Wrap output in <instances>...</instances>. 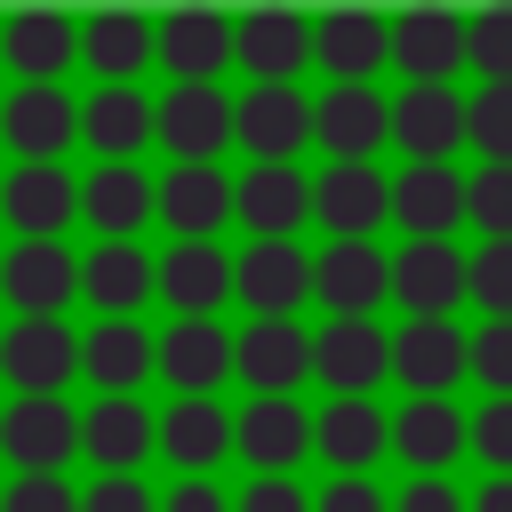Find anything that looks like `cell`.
<instances>
[{"mask_svg":"<svg viewBox=\"0 0 512 512\" xmlns=\"http://www.w3.org/2000/svg\"><path fill=\"white\" fill-rule=\"evenodd\" d=\"M152 136L176 152V168H200L232 144V96L224 80H168V96H152Z\"/></svg>","mask_w":512,"mask_h":512,"instance_id":"6da1fadb","label":"cell"},{"mask_svg":"<svg viewBox=\"0 0 512 512\" xmlns=\"http://www.w3.org/2000/svg\"><path fill=\"white\" fill-rule=\"evenodd\" d=\"M232 64L248 72V88H296V72L312 64V16L304 8L232 16Z\"/></svg>","mask_w":512,"mask_h":512,"instance_id":"7a4b0ae2","label":"cell"},{"mask_svg":"<svg viewBox=\"0 0 512 512\" xmlns=\"http://www.w3.org/2000/svg\"><path fill=\"white\" fill-rule=\"evenodd\" d=\"M0 456L16 472H64V456H80V416L64 392H16L0 408Z\"/></svg>","mask_w":512,"mask_h":512,"instance_id":"3957f363","label":"cell"},{"mask_svg":"<svg viewBox=\"0 0 512 512\" xmlns=\"http://www.w3.org/2000/svg\"><path fill=\"white\" fill-rule=\"evenodd\" d=\"M312 56L328 72V88H368V72L392 56V16L360 8V0H336L312 16Z\"/></svg>","mask_w":512,"mask_h":512,"instance_id":"277c9868","label":"cell"},{"mask_svg":"<svg viewBox=\"0 0 512 512\" xmlns=\"http://www.w3.org/2000/svg\"><path fill=\"white\" fill-rule=\"evenodd\" d=\"M232 144H248V168H264V160L296 168V152L312 144V96L304 88H248V96H232Z\"/></svg>","mask_w":512,"mask_h":512,"instance_id":"5b68a950","label":"cell"},{"mask_svg":"<svg viewBox=\"0 0 512 512\" xmlns=\"http://www.w3.org/2000/svg\"><path fill=\"white\" fill-rule=\"evenodd\" d=\"M232 376L248 384V400H296V384L312 376V336L296 320H248L232 336Z\"/></svg>","mask_w":512,"mask_h":512,"instance_id":"8992f818","label":"cell"},{"mask_svg":"<svg viewBox=\"0 0 512 512\" xmlns=\"http://www.w3.org/2000/svg\"><path fill=\"white\" fill-rule=\"evenodd\" d=\"M232 448L248 456L256 480H296V464L312 456V408L304 400H248L232 416Z\"/></svg>","mask_w":512,"mask_h":512,"instance_id":"52a82bcc","label":"cell"},{"mask_svg":"<svg viewBox=\"0 0 512 512\" xmlns=\"http://www.w3.org/2000/svg\"><path fill=\"white\" fill-rule=\"evenodd\" d=\"M0 216L24 232V240H56L72 216H80V176L64 160H16L0 176Z\"/></svg>","mask_w":512,"mask_h":512,"instance_id":"ba28073f","label":"cell"},{"mask_svg":"<svg viewBox=\"0 0 512 512\" xmlns=\"http://www.w3.org/2000/svg\"><path fill=\"white\" fill-rule=\"evenodd\" d=\"M312 216L336 232V240H368L384 216H392V176L376 160H328L312 176Z\"/></svg>","mask_w":512,"mask_h":512,"instance_id":"9c48e42d","label":"cell"},{"mask_svg":"<svg viewBox=\"0 0 512 512\" xmlns=\"http://www.w3.org/2000/svg\"><path fill=\"white\" fill-rule=\"evenodd\" d=\"M0 296L24 312V320H56L72 296H80V256L64 240H16L0 256Z\"/></svg>","mask_w":512,"mask_h":512,"instance_id":"30bf717a","label":"cell"},{"mask_svg":"<svg viewBox=\"0 0 512 512\" xmlns=\"http://www.w3.org/2000/svg\"><path fill=\"white\" fill-rule=\"evenodd\" d=\"M232 296L256 312V320H288L304 296H312V256L296 240H248L232 256Z\"/></svg>","mask_w":512,"mask_h":512,"instance_id":"8fae6325","label":"cell"},{"mask_svg":"<svg viewBox=\"0 0 512 512\" xmlns=\"http://www.w3.org/2000/svg\"><path fill=\"white\" fill-rule=\"evenodd\" d=\"M312 296L336 312V320H368L384 296H392V256L376 240H328L312 256Z\"/></svg>","mask_w":512,"mask_h":512,"instance_id":"7c38bea8","label":"cell"},{"mask_svg":"<svg viewBox=\"0 0 512 512\" xmlns=\"http://www.w3.org/2000/svg\"><path fill=\"white\" fill-rule=\"evenodd\" d=\"M472 368V336L456 320H400L392 328V376L408 400H448V384Z\"/></svg>","mask_w":512,"mask_h":512,"instance_id":"4fadbf2b","label":"cell"},{"mask_svg":"<svg viewBox=\"0 0 512 512\" xmlns=\"http://www.w3.org/2000/svg\"><path fill=\"white\" fill-rule=\"evenodd\" d=\"M72 136L80 104L64 96V80H16V96L0 104V144H16V160H64Z\"/></svg>","mask_w":512,"mask_h":512,"instance_id":"5bb4252c","label":"cell"},{"mask_svg":"<svg viewBox=\"0 0 512 512\" xmlns=\"http://www.w3.org/2000/svg\"><path fill=\"white\" fill-rule=\"evenodd\" d=\"M152 64H168V80H224L232 16L224 8H168L152 24Z\"/></svg>","mask_w":512,"mask_h":512,"instance_id":"9a60e30c","label":"cell"},{"mask_svg":"<svg viewBox=\"0 0 512 512\" xmlns=\"http://www.w3.org/2000/svg\"><path fill=\"white\" fill-rule=\"evenodd\" d=\"M384 368H392V336L376 320H328L312 336V376L336 400H368V384H384Z\"/></svg>","mask_w":512,"mask_h":512,"instance_id":"2e32d148","label":"cell"},{"mask_svg":"<svg viewBox=\"0 0 512 512\" xmlns=\"http://www.w3.org/2000/svg\"><path fill=\"white\" fill-rule=\"evenodd\" d=\"M152 296L176 312V320H208L224 296H232V256L216 240H176L160 264H152Z\"/></svg>","mask_w":512,"mask_h":512,"instance_id":"e0dca14e","label":"cell"},{"mask_svg":"<svg viewBox=\"0 0 512 512\" xmlns=\"http://www.w3.org/2000/svg\"><path fill=\"white\" fill-rule=\"evenodd\" d=\"M392 304L408 320H448L464 304V256L448 240H408L392 248Z\"/></svg>","mask_w":512,"mask_h":512,"instance_id":"ac0fdd59","label":"cell"},{"mask_svg":"<svg viewBox=\"0 0 512 512\" xmlns=\"http://www.w3.org/2000/svg\"><path fill=\"white\" fill-rule=\"evenodd\" d=\"M392 64L408 72V88H448V72L464 64V16L456 8H400L392 16Z\"/></svg>","mask_w":512,"mask_h":512,"instance_id":"d6986e66","label":"cell"},{"mask_svg":"<svg viewBox=\"0 0 512 512\" xmlns=\"http://www.w3.org/2000/svg\"><path fill=\"white\" fill-rule=\"evenodd\" d=\"M384 136H392V104H384L376 80H368V88H320V104H312V144H320L328 160H368Z\"/></svg>","mask_w":512,"mask_h":512,"instance_id":"ffe728a7","label":"cell"},{"mask_svg":"<svg viewBox=\"0 0 512 512\" xmlns=\"http://www.w3.org/2000/svg\"><path fill=\"white\" fill-rule=\"evenodd\" d=\"M232 216H240L256 240H296V224H312V176L264 160V168H248V176L232 184Z\"/></svg>","mask_w":512,"mask_h":512,"instance_id":"44dd1931","label":"cell"},{"mask_svg":"<svg viewBox=\"0 0 512 512\" xmlns=\"http://www.w3.org/2000/svg\"><path fill=\"white\" fill-rule=\"evenodd\" d=\"M392 224H408V240H448L464 224V176L448 160H408L392 176Z\"/></svg>","mask_w":512,"mask_h":512,"instance_id":"7402d4cb","label":"cell"},{"mask_svg":"<svg viewBox=\"0 0 512 512\" xmlns=\"http://www.w3.org/2000/svg\"><path fill=\"white\" fill-rule=\"evenodd\" d=\"M152 216H168L176 240H216V224H232V176L216 160L200 168H168L152 192Z\"/></svg>","mask_w":512,"mask_h":512,"instance_id":"603a6c76","label":"cell"},{"mask_svg":"<svg viewBox=\"0 0 512 512\" xmlns=\"http://www.w3.org/2000/svg\"><path fill=\"white\" fill-rule=\"evenodd\" d=\"M160 376L176 384V400H216V384L232 376V336L216 320H168L160 336Z\"/></svg>","mask_w":512,"mask_h":512,"instance_id":"cb8c5ba5","label":"cell"},{"mask_svg":"<svg viewBox=\"0 0 512 512\" xmlns=\"http://www.w3.org/2000/svg\"><path fill=\"white\" fill-rule=\"evenodd\" d=\"M80 456H96L104 472H136L144 456H160V416L144 400H104L80 416Z\"/></svg>","mask_w":512,"mask_h":512,"instance_id":"d4e9b609","label":"cell"},{"mask_svg":"<svg viewBox=\"0 0 512 512\" xmlns=\"http://www.w3.org/2000/svg\"><path fill=\"white\" fill-rule=\"evenodd\" d=\"M160 456L184 480H208V464L232 456V408L224 400H168L160 408Z\"/></svg>","mask_w":512,"mask_h":512,"instance_id":"484cf974","label":"cell"},{"mask_svg":"<svg viewBox=\"0 0 512 512\" xmlns=\"http://www.w3.org/2000/svg\"><path fill=\"white\" fill-rule=\"evenodd\" d=\"M312 448L336 464V480H360V472L392 448V416H384L376 400H328V408L312 416Z\"/></svg>","mask_w":512,"mask_h":512,"instance_id":"4316f807","label":"cell"},{"mask_svg":"<svg viewBox=\"0 0 512 512\" xmlns=\"http://www.w3.org/2000/svg\"><path fill=\"white\" fill-rule=\"evenodd\" d=\"M0 368H8L16 392H56V384L80 368V336H72L64 320H16V328L0 336Z\"/></svg>","mask_w":512,"mask_h":512,"instance_id":"83f0119b","label":"cell"},{"mask_svg":"<svg viewBox=\"0 0 512 512\" xmlns=\"http://www.w3.org/2000/svg\"><path fill=\"white\" fill-rule=\"evenodd\" d=\"M80 368H88V384H104V400H136V384L160 368V344L136 320H96L80 336Z\"/></svg>","mask_w":512,"mask_h":512,"instance_id":"f1b7e54d","label":"cell"},{"mask_svg":"<svg viewBox=\"0 0 512 512\" xmlns=\"http://www.w3.org/2000/svg\"><path fill=\"white\" fill-rule=\"evenodd\" d=\"M0 56L24 72V80H64V64L80 56V24L64 8H16L0 24Z\"/></svg>","mask_w":512,"mask_h":512,"instance_id":"f546056e","label":"cell"},{"mask_svg":"<svg viewBox=\"0 0 512 512\" xmlns=\"http://www.w3.org/2000/svg\"><path fill=\"white\" fill-rule=\"evenodd\" d=\"M80 64L104 80V88H136V72L152 64V24L136 8H96L80 24Z\"/></svg>","mask_w":512,"mask_h":512,"instance_id":"4dcf8cb0","label":"cell"},{"mask_svg":"<svg viewBox=\"0 0 512 512\" xmlns=\"http://www.w3.org/2000/svg\"><path fill=\"white\" fill-rule=\"evenodd\" d=\"M392 144L408 160H448L464 144V96L456 88H400L392 96Z\"/></svg>","mask_w":512,"mask_h":512,"instance_id":"1f68e13d","label":"cell"},{"mask_svg":"<svg viewBox=\"0 0 512 512\" xmlns=\"http://www.w3.org/2000/svg\"><path fill=\"white\" fill-rule=\"evenodd\" d=\"M80 296L104 312V320H136V304L152 296V256L136 240H96L80 256Z\"/></svg>","mask_w":512,"mask_h":512,"instance_id":"d6a6232c","label":"cell"},{"mask_svg":"<svg viewBox=\"0 0 512 512\" xmlns=\"http://www.w3.org/2000/svg\"><path fill=\"white\" fill-rule=\"evenodd\" d=\"M392 456L448 480V464L464 456V408L456 400H400L392 408Z\"/></svg>","mask_w":512,"mask_h":512,"instance_id":"836d02e7","label":"cell"},{"mask_svg":"<svg viewBox=\"0 0 512 512\" xmlns=\"http://www.w3.org/2000/svg\"><path fill=\"white\" fill-rule=\"evenodd\" d=\"M152 192H160V184H152L136 160H104V168L80 184V216H88L104 240H136V224L152 216Z\"/></svg>","mask_w":512,"mask_h":512,"instance_id":"e575fe53","label":"cell"},{"mask_svg":"<svg viewBox=\"0 0 512 512\" xmlns=\"http://www.w3.org/2000/svg\"><path fill=\"white\" fill-rule=\"evenodd\" d=\"M80 136L104 160H136V144H152V96L144 88H96L80 104Z\"/></svg>","mask_w":512,"mask_h":512,"instance_id":"d590c367","label":"cell"},{"mask_svg":"<svg viewBox=\"0 0 512 512\" xmlns=\"http://www.w3.org/2000/svg\"><path fill=\"white\" fill-rule=\"evenodd\" d=\"M464 144H480V168H512V80L464 96Z\"/></svg>","mask_w":512,"mask_h":512,"instance_id":"8d00e7d4","label":"cell"},{"mask_svg":"<svg viewBox=\"0 0 512 512\" xmlns=\"http://www.w3.org/2000/svg\"><path fill=\"white\" fill-rule=\"evenodd\" d=\"M464 64L480 72V88H504L512 80V8L464 16Z\"/></svg>","mask_w":512,"mask_h":512,"instance_id":"74e56055","label":"cell"},{"mask_svg":"<svg viewBox=\"0 0 512 512\" xmlns=\"http://www.w3.org/2000/svg\"><path fill=\"white\" fill-rule=\"evenodd\" d=\"M464 296L488 312V320H512V240H480L464 256Z\"/></svg>","mask_w":512,"mask_h":512,"instance_id":"f35d334b","label":"cell"},{"mask_svg":"<svg viewBox=\"0 0 512 512\" xmlns=\"http://www.w3.org/2000/svg\"><path fill=\"white\" fill-rule=\"evenodd\" d=\"M464 216L488 240H512V168H472L464 176Z\"/></svg>","mask_w":512,"mask_h":512,"instance_id":"ab89813d","label":"cell"},{"mask_svg":"<svg viewBox=\"0 0 512 512\" xmlns=\"http://www.w3.org/2000/svg\"><path fill=\"white\" fill-rule=\"evenodd\" d=\"M464 456H480L488 472H512V400H480L464 416Z\"/></svg>","mask_w":512,"mask_h":512,"instance_id":"60d3db41","label":"cell"},{"mask_svg":"<svg viewBox=\"0 0 512 512\" xmlns=\"http://www.w3.org/2000/svg\"><path fill=\"white\" fill-rule=\"evenodd\" d=\"M472 384H488V400H512V320H480L472 336Z\"/></svg>","mask_w":512,"mask_h":512,"instance_id":"b9f144b4","label":"cell"},{"mask_svg":"<svg viewBox=\"0 0 512 512\" xmlns=\"http://www.w3.org/2000/svg\"><path fill=\"white\" fill-rule=\"evenodd\" d=\"M0 512H80V496L64 488V472H16L0 488Z\"/></svg>","mask_w":512,"mask_h":512,"instance_id":"7bdbcfd3","label":"cell"},{"mask_svg":"<svg viewBox=\"0 0 512 512\" xmlns=\"http://www.w3.org/2000/svg\"><path fill=\"white\" fill-rule=\"evenodd\" d=\"M80 512H160V496H152L136 472H104V480L80 496Z\"/></svg>","mask_w":512,"mask_h":512,"instance_id":"ee69618b","label":"cell"},{"mask_svg":"<svg viewBox=\"0 0 512 512\" xmlns=\"http://www.w3.org/2000/svg\"><path fill=\"white\" fill-rule=\"evenodd\" d=\"M312 512H392V496L360 472V480H328V488L312 496Z\"/></svg>","mask_w":512,"mask_h":512,"instance_id":"f6af8a7d","label":"cell"},{"mask_svg":"<svg viewBox=\"0 0 512 512\" xmlns=\"http://www.w3.org/2000/svg\"><path fill=\"white\" fill-rule=\"evenodd\" d=\"M392 512H464V496H456V480H440V472H416V480L392 496Z\"/></svg>","mask_w":512,"mask_h":512,"instance_id":"bcb514c9","label":"cell"},{"mask_svg":"<svg viewBox=\"0 0 512 512\" xmlns=\"http://www.w3.org/2000/svg\"><path fill=\"white\" fill-rule=\"evenodd\" d=\"M232 512H312V496H304L296 480H248Z\"/></svg>","mask_w":512,"mask_h":512,"instance_id":"7dc6e473","label":"cell"},{"mask_svg":"<svg viewBox=\"0 0 512 512\" xmlns=\"http://www.w3.org/2000/svg\"><path fill=\"white\" fill-rule=\"evenodd\" d=\"M160 512H232V496H224L216 480H176V488L160 496Z\"/></svg>","mask_w":512,"mask_h":512,"instance_id":"c3c4849f","label":"cell"},{"mask_svg":"<svg viewBox=\"0 0 512 512\" xmlns=\"http://www.w3.org/2000/svg\"><path fill=\"white\" fill-rule=\"evenodd\" d=\"M464 512H512V472H488V480H480V496H472Z\"/></svg>","mask_w":512,"mask_h":512,"instance_id":"681fc988","label":"cell"}]
</instances>
